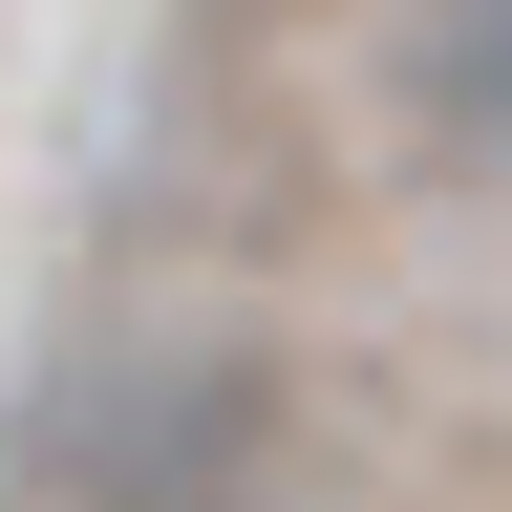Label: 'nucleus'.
I'll use <instances>...</instances> for the list:
<instances>
[]
</instances>
